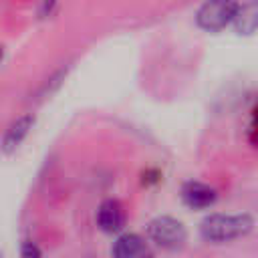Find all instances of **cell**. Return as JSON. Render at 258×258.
I'll return each mask as SVG.
<instances>
[{"mask_svg":"<svg viewBox=\"0 0 258 258\" xmlns=\"http://www.w3.org/2000/svg\"><path fill=\"white\" fill-rule=\"evenodd\" d=\"M254 226L252 216L248 214H212L200 224V234L208 242H230L246 236Z\"/></svg>","mask_w":258,"mask_h":258,"instance_id":"6da1fadb","label":"cell"},{"mask_svg":"<svg viewBox=\"0 0 258 258\" xmlns=\"http://www.w3.org/2000/svg\"><path fill=\"white\" fill-rule=\"evenodd\" d=\"M238 6L240 4H236L234 0H208L206 4L200 6L196 14V22L204 30L218 32L234 22Z\"/></svg>","mask_w":258,"mask_h":258,"instance_id":"7a4b0ae2","label":"cell"},{"mask_svg":"<svg viewBox=\"0 0 258 258\" xmlns=\"http://www.w3.org/2000/svg\"><path fill=\"white\" fill-rule=\"evenodd\" d=\"M147 236L153 244H157L161 248H179L185 242L187 232L179 220L169 218V216H159L149 222Z\"/></svg>","mask_w":258,"mask_h":258,"instance_id":"3957f363","label":"cell"},{"mask_svg":"<svg viewBox=\"0 0 258 258\" xmlns=\"http://www.w3.org/2000/svg\"><path fill=\"white\" fill-rule=\"evenodd\" d=\"M181 200L185 206L194 208V210H204L210 208L216 202V191L200 181H187L181 187Z\"/></svg>","mask_w":258,"mask_h":258,"instance_id":"277c9868","label":"cell"},{"mask_svg":"<svg viewBox=\"0 0 258 258\" xmlns=\"http://www.w3.org/2000/svg\"><path fill=\"white\" fill-rule=\"evenodd\" d=\"M97 222L101 226L103 232H119L125 224V212H123V206L115 200H107L101 204L99 212H97Z\"/></svg>","mask_w":258,"mask_h":258,"instance_id":"5b68a950","label":"cell"},{"mask_svg":"<svg viewBox=\"0 0 258 258\" xmlns=\"http://www.w3.org/2000/svg\"><path fill=\"white\" fill-rule=\"evenodd\" d=\"M145 254H149V248L137 234H123L113 246V256L117 258H139Z\"/></svg>","mask_w":258,"mask_h":258,"instance_id":"8992f818","label":"cell"},{"mask_svg":"<svg viewBox=\"0 0 258 258\" xmlns=\"http://www.w3.org/2000/svg\"><path fill=\"white\" fill-rule=\"evenodd\" d=\"M234 28L238 34H252L258 30V0H250L242 6H238Z\"/></svg>","mask_w":258,"mask_h":258,"instance_id":"52a82bcc","label":"cell"},{"mask_svg":"<svg viewBox=\"0 0 258 258\" xmlns=\"http://www.w3.org/2000/svg\"><path fill=\"white\" fill-rule=\"evenodd\" d=\"M32 123H34V117H30V115H24V117L16 119V121L8 127V131H6L4 139H2V149L8 151V153L14 151V149L22 143V139L26 137V133L30 131Z\"/></svg>","mask_w":258,"mask_h":258,"instance_id":"ba28073f","label":"cell"},{"mask_svg":"<svg viewBox=\"0 0 258 258\" xmlns=\"http://www.w3.org/2000/svg\"><path fill=\"white\" fill-rule=\"evenodd\" d=\"M22 256H24V258H32V256L38 258V256H40V250H38L32 242H26V244L22 246Z\"/></svg>","mask_w":258,"mask_h":258,"instance_id":"9c48e42d","label":"cell"},{"mask_svg":"<svg viewBox=\"0 0 258 258\" xmlns=\"http://www.w3.org/2000/svg\"><path fill=\"white\" fill-rule=\"evenodd\" d=\"M2 54H4V50H2V46H0V60H2Z\"/></svg>","mask_w":258,"mask_h":258,"instance_id":"30bf717a","label":"cell"}]
</instances>
